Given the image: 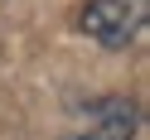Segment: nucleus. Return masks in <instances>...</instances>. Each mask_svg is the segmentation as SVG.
Instances as JSON below:
<instances>
[{"label":"nucleus","mask_w":150,"mask_h":140,"mask_svg":"<svg viewBox=\"0 0 150 140\" xmlns=\"http://www.w3.org/2000/svg\"><path fill=\"white\" fill-rule=\"evenodd\" d=\"M145 20H150V0H87L78 24L102 49H126L140 39Z\"/></svg>","instance_id":"obj_1"},{"label":"nucleus","mask_w":150,"mask_h":140,"mask_svg":"<svg viewBox=\"0 0 150 140\" xmlns=\"http://www.w3.org/2000/svg\"><path fill=\"white\" fill-rule=\"evenodd\" d=\"M131 135H136V106L121 97H102L87 106L73 140H131Z\"/></svg>","instance_id":"obj_2"}]
</instances>
